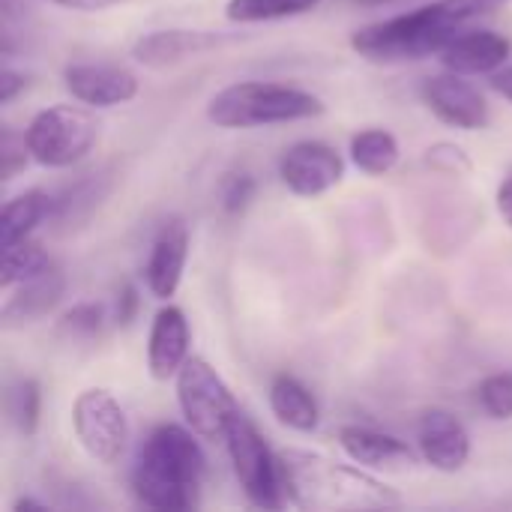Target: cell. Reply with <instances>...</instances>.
Segmentation results:
<instances>
[{
	"label": "cell",
	"mask_w": 512,
	"mask_h": 512,
	"mask_svg": "<svg viewBox=\"0 0 512 512\" xmlns=\"http://www.w3.org/2000/svg\"><path fill=\"white\" fill-rule=\"evenodd\" d=\"M495 201H498V213H501V219H504V222L512 228V177H507V180L498 186Z\"/></svg>",
	"instance_id": "35"
},
{
	"label": "cell",
	"mask_w": 512,
	"mask_h": 512,
	"mask_svg": "<svg viewBox=\"0 0 512 512\" xmlns=\"http://www.w3.org/2000/svg\"><path fill=\"white\" fill-rule=\"evenodd\" d=\"M174 381L186 426L204 441H225V432L240 414V405L222 375L204 357H189Z\"/></svg>",
	"instance_id": "7"
},
{
	"label": "cell",
	"mask_w": 512,
	"mask_h": 512,
	"mask_svg": "<svg viewBox=\"0 0 512 512\" xmlns=\"http://www.w3.org/2000/svg\"><path fill=\"white\" fill-rule=\"evenodd\" d=\"M510 0H432L402 15L366 24L351 33V48L375 63L420 60L441 54L471 21H480Z\"/></svg>",
	"instance_id": "1"
},
{
	"label": "cell",
	"mask_w": 512,
	"mask_h": 512,
	"mask_svg": "<svg viewBox=\"0 0 512 512\" xmlns=\"http://www.w3.org/2000/svg\"><path fill=\"white\" fill-rule=\"evenodd\" d=\"M512 54V42L504 33L495 30H465L459 33L438 57L444 69L459 75H495L507 66Z\"/></svg>",
	"instance_id": "16"
},
{
	"label": "cell",
	"mask_w": 512,
	"mask_h": 512,
	"mask_svg": "<svg viewBox=\"0 0 512 512\" xmlns=\"http://www.w3.org/2000/svg\"><path fill=\"white\" fill-rule=\"evenodd\" d=\"M3 252V267H0V288L9 294L12 288H18L21 282H27V279H33V276H39L45 267H51V258H48V252L42 249V243H36V240H18V243H12V246H6V249H0Z\"/></svg>",
	"instance_id": "24"
},
{
	"label": "cell",
	"mask_w": 512,
	"mask_h": 512,
	"mask_svg": "<svg viewBox=\"0 0 512 512\" xmlns=\"http://www.w3.org/2000/svg\"><path fill=\"white\" fill-rule=\"evenodd\" d=\"M114 180H117V174L111 165L96 168L90 174H81L78 180H72L69 186H63L60 192L51 195L48 222H54L57 228H66V231L84 225L102 207V201L111 195Z\"/></svg>",
	"instance_id": "18"
},
{
	"label": "cell",
	"mask_w": 512,
	"mask_h": 512,
	"mask_svg": "<svg viewBox=\"0 0 512 512\" xmlns=\"http://www.w3.org/2000/svg\"><path fill=\"white\" fill-rule=\"evenodd\" d=\"M426 165L432 171H441V174H450V177H465V174L474 171V162L468 159V153L462 147H456V144H447V141L432 144L426 150Z\"/></svg>",
	"instance_id": "29"
},
{
	"label": "cell",
	"mask_w": 512,
	"mask_h": 512,
	"mask_svg": "<svg viewBox=\"0 0 512 512\" xmlns=\"http://www.w3.org/2000/svg\"><path fill=\"white\" fill-rule=\"evenodd\" d=\"M225 447L246 501L258 510H282L288 504V495L279 453L270 450L258 426L243 411L231 420L225 432Z\"/></svg>",
	"instance_id": "5"
},
{
	"label": "cell",
	"mask_w": 512,
	"mask_h": 512,
	"mask_svg": "<svg viewBox=\"0 0 512 512\" xmlns=\"http://www.w3.org/2000/svg\"><path fill=\"white\" fill-rule=\"evenodd\" d=\"M138 306H141V297H138V288L132 282H126L120 291H117V300H114V324L117 327H129L138 315Z\"/></svg>",
	"instance_id": "31"
},
{
	"label": "cell",
	"mask_w": 512,
	"mask_h": 512,
	"mask_svg": "<svg viewBox=\"0 0 512 512\" xmlns=\"http://www.w3.org/2000/svg\"><path fill=\"white\" fill-rule=\"evenodd\" d=\"M24 138L42 168H72L96 147L99 123L81 105H48L27 123Z\"/></svg>",
	"instance_id": "6"
},
{
	"label": "cell",
	"mask_w": 512,
	"mask_h": 512,
	"mask_svg": "<svg viewBox=\"0 0 512 512\" xmlns=\"http://www.w3.org/2000/svg\"><path fill=\"white\" fill-rule=\"evenodd\" d=\"M57 6H66V9H78V12H102V9H111V6H120L126 0H51Z\"/></svg>",
	"instance_id": "33"
},
{
	"label": "cell",
	"mask_w": 512,
	"mask_h": 512,
	"mask_svg": "<svg viewBox=\"0 0 512 512\" xmlns=\"http://www.w3.org/2000/svg\"><path fill=\"white\" fill-rule=\"evenodd\" d=\"M6 417L21 438H33L39 432L42 387L36 378H15L6 387Z\"/></svg>",
	"instance_id": "23"
},
{
	"label": "cell",
	"mask_w": 512,
	"mask_h": 512,
	"mask_svg": "<svg viewBox=\"0 0 512 512\" xmlns=\"http://www.w3.org/2000/svg\"><path fill=\"white\" fill-rule=\"evenodd\" d=\"M234 33H219V30H186V27H171V30H150L132 45V57L141 66L150 69H165L174 63H183L189 57L216 51L228 42H234Z\"/></svg>",
	"instance_id": "13"
},
{
	"label": "cell",
	"mask_w": 512,
	"mask_h": 512,
	"mask_svg": "<svg viewBox=\"0 0 512 512\" xmlns=\"http://www.w3.org/2000/svg\"><path fill=\"white\" fill-rule=\"evenodd\" d=\"M327 111L324 99L291 84L240 81L219 90L207 105V120L219 129H258L312 120Z\"/></svg>",
	"instance_id": "4"
},
{
	"label": "cell",
	"mask_w": 512,
	"mask_h": 512,
	"mask_svg": "<svg viewBox=\"0 0 512 512\" xmlns=\"http://www.w3.org/2000/svg\"><path fill=\"white\" fill-rule=\"evenodd\" d=\"M24 84H27L24 75H18L15 69L6 66V69L0 72V105H9V102L24 90Z\"/></svg>",
	"instance_id": "32"
},
{
	"label": "cell",
	"mask_w": 512,
	"mask_h": 512,
	"mask_svg": "<svg viewBox=\"0 0 512 512\" xmlns=\"http://www.w3.org/2000/svg\"><path fill=\"white\" fill-rule=\"evenodd\" d=\"M189 360V321L180 306H162L150 324L147 369L153 381H171Z\"/></svg>",
	"instance_id": "15"
},
{
	"label": "cell",
	"mask_w": 512,
	"mask_h": 512,
	"mask_svg": "<svg viewBox=\"0 0 512 512\" xmlns=\"http://www.w3.org/2000/svg\"><path fill=\"white\" fill-rule=\"evenodd\" d=\"M72 429H75L81 450L93 462L111 468L123 459L126 441H129V420L120 402L108 390L93 387V390L78 393L72 405Z\"/></svg>",
	"instance_id": "8"
},
{
	"label": "cell",
	"mask_w": 512,
	"mask_h": 512,
	"mask_svg": "<svg viewBox=\"0 0 512 512\" xmlns=\"http://www.w3.org/2000/svg\"><path fill=\"white\" fill-rule=\"evenodd\" d=\"M417 447H420L423 462L441 474H456L471 459V435L465 423L444 408H429L420 417Z\"/></svg>",
	"instance_id": "12"
},
{
	"label": "cell",
	"mask_w": 512,
	"mask_h": 512,
	"mask_svg": "<svg viewBox=\"0 0 512 512\" xmlns=\"http://www.w3.org/2000/svg\"><path fill=\"white\" fill-rule=\"evenodd\" d=\"M480 408L492 420H512V372H495L489 375L477 390Z\"/></svg>",
	"instance_id": "27"
},
{
	"label": "cell",
	"mask_w": 512,
	"mask_h": 512,
	"mask_svg": "<svg viewBox=\"0 0 512 512\" xmlns=\"http://www.w3.org/2000/svg\"><path fill=\"white\" fill-rule=\"evenodd\" d=\"M63 84L75 102L87 108H114L126 105L138 96L141 81L114 63H72L63 72Z\"/></svg>",
	"instance_id": "11"
},
{
	"label": "cell",
	"mask_w": 512,
	"mask_h": 512,
	"mask_svg": "<svg viewBox=\"0 0 512 512\" xmlns=\"http://www.w3.org/2000/svg\"><path fill=\"white\" fill-rule=\"evenodd\" d=\"M12 510H45V504H42V501H33V498H18V501L12 504Z\"/></svg>",
	"instance_id": "36"
},
{
	"label": "cell",
	"mask_w": 512,
	"mask_h": 512,
	"mask_svg": "<svg viewBox=\"0 0 512 512\" xmlns=\"http://www.w3.org/2000/svg\"><path fill=\"white\" fill-rule=\"evenodd\" d=\"M351 162L354 168H360L363 174H372V177H381L387 171H393L399 165V141L393 132L387 129H360L354 138H351Z\"/></svg>",
	"instance_id": "22"
},
{
	"label": "cell",
	"mask_w": 512,
	"mask_h": 512,
	"mask_svg": "<svg viewBox=\"0 0 512 512\" xmlns=\"http://www.w3.org/2000/svg\"><path fill=\"white\" fill-rule=\"evenodd\" d=\"M270 411L282 426H288L294 432H303V435L315 432L318 423H321L318 399L294 375H276L273 378V384H270Z\"/></svg>",
	"instance_id": "20"
},
{
	"label": "cell",
	"mask_w": 512,
	"mask_h": 512,
	"mask_svg": "<svg viewBox=\"0 0 512 512\" xmlns=\"http://www.w3.org/2000/svg\"><path fill=\"white\" fill-rule=\"evenodd\" d=\"M51 213V195L42 189H27L3 204L0 213V249L27 240L36 225H42Z\"/></svg>",
	"instance_id": "21"
},
{
	"label": "cell",
	"mask_w": 512,
	"mask_h": 512,
	"mask_svg": "<svg viewBox=\"0 0 512 512\" xmlns=\"http://www.w3.org/2000/svg\"><path fill=\"white\" fill-rule=\"evenodd\" d=\"M63 294H66V273L51 261V267L21 282L18 291L3 303V312H0L3 327H24V324L42 321L48 312L57 309Z\"/></svg>",
	"instance_id": "19"
},
{
	"label": "cell",
	"mask_w": 512,
	"mask_h": 512,
	"mask_svg": "<svg viewBox=\"0 0 512 512\" xmlns=\"http://www.w3.org/2000/svg\"><path fill=\"white\" fill-rule=\"evenodd\" d=\"M339 444L351 462L372 471H411L417 468V453L396 435L369 426H342Z\"/></svg>",
	"instance_id": "17"
},
{
	"label": "cell",
	"mask_w": 512,
	"mask_h": 512,
	"mask_svg": "<svg viewBox=\"0 0 512 512\" xmlns=\"http://www.w3.org/2000/svg\"><path fill=\"white\" fill-rule=\"evenodd\" d=\"M489 87H492L501 99L512 102V66H501L495 75H489Z\"/></svg>",
	"instance_id": "34"
},
{
	"label": "cell",
	"mask_w": 512,
	"mask_h": 512,
	"mask_svg": "<svg viewBox=\"0 0 512 512\" xmlns=\"http://www.w3.org/2000/svg\"><path fill=\"white\" fill-rule=\"evenodd\" d=\"M0 159H3V180L9 183V180H15V174L18 171H24L27 168V159H33L30 156V150H27V138H24V132H15V129H3V141H0Z\"/></svg>",
	"instance_id": "30"
},
{
	"label": "cell",
	"mask_w": 512,
	"mask_h": 512,
	"mask_svg": "<svg viewBox=\"0 0 512 512\" xmlns=\"http://www.w3.org/2000/svg\"><path fill=\"white\" fill-rule=\"evenodd\" d=\"M255 192H258V180L249 171H234L222 180L219 204L228 216H243L249 204L255 201Z\"/></svg>",
	"instance_id": "28"
},
{
	"label": "cell",
	"mask_w": 512,
	"mask_h": 512,
	"mask_svg": "<svg viewBox=\"0 0 512 512\" xmlns=\"http://www.w3.org/2000/svg\"><path fill=\"white\" fill-rule=\"evenodd\" d=\"M282 480L288 504L303 510H390L402 495L369 474L363 465H345L309 450H282Z\"/></svg>",
	"instance_id": "3"
},
{
	"label": "cell",
	"mask_w": 512,
	"mask_h": 512,
	"mask_svg": "<svg viewBox=\"0 0 512 512\" xmlns=\"http://www.w3.org/2000/svg\"><path fill=\"white\" fill-rule=\"evenodd\" d=\"M186 261H189V228L183 225V219H168L150 246V258L144 267L147 291L156 300L168 303L183 282Z\"/></svg>",
	"instance_id": "14"
},
{
	"label": "cell",
	"mask_w": 512,
	"mask_h": 512,
	"mask_svg": "<svg viewBox=\"0 0 512 512\" xmlns=\"http://www.w3.org/2000/svg\"><path fill=\"white\" fill-rule=\"evenodd\" d=\"M198 435L177 423L156 426L138 450L132 468L135 498L156 512H186L201 504L207 456Z\"/></svg>",
	"instance_id": "2"
},
{
	"label": "cell",
	"mask_w": 512,
	"mask_h": 512,
	"mask_svg": "<svg viewBox=\"0 0 512 512\" xmlns=\"http://www.w3.org/2000/svg\"><path fill=\"white\" fill-rule=\"evenodd\" d=\"M324 0H228L225 18L234 24H261V21H282L297 18L318 9Z\"/></svg>",
	"instance_id": "25"
},
{
	"label": "cell",
	"mask_w": 512,
	"mask_h": 512,
	"mask_svg": "<svg viewBox=\"0 0 512 512\" xmlns=\"http://www.w3.org/2000/svg\"><path fill=\"white\" fill-rule=\"evenodd\" d=\"M60 336L75 339V342H87V339H99L105 330V306L102 303H75L72 309H66L57 321Z\"/></svg>",
	"instance_id": "26"
},
{
	"label": "cell",
	"mask_w": 512,
	"mask_h": 512,
	"mask_svg": "<svg viewBox=\"0 0 512 512\" xmlns=\"http://www.w3.org/2000/svg\"><path fill=\"white\" fill-rule=\"evenodd\" d=\"M279 177L288 192L300 198H318L342 183L345 159L324 141H297L279 159Z\"/></svg>",
	"instance_id": "9"
},
{
	"label": "cell",
	"mask_w": 512,
	"mask_h": 512,
	"mask_svg": "<svg viewBox=\"0 0 512 512\" xmlns=\"http://www.w3.org/2000/svg\"><path fill=\"white\" fill-rule=\"evenodd\" d=\"M420 96L429 105V111L453 129L477 132V129H486L492 120L489 102L483 99V93L471 81H465V75L459 72L447 69L444 75L426 78L420 87Z\"/></svg>",
	"instance_id": "10"
}]
</instances>
